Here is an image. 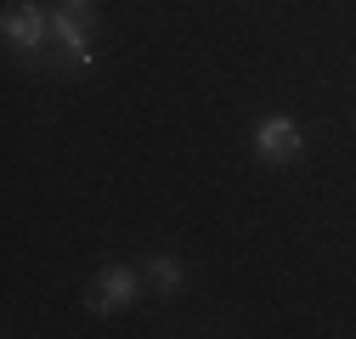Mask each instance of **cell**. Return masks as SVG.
Returning <instances> with one entry per match:
<instances>
[{"mask_svg": "<svg viewBox=\"0 0 356 339\" xmlns=\"http://www.w3.org/2000/svg\"><path fill=\"white\" fill-rule=\"evenodd\" d=\"M0 28H6V46H12V51H23V57H40V51L51 46V12H46V6H29V0L6 6Z\"/></svg>", "mask_w": 356, "mask_h": 339, "instance_id": "1", "label": "cell"}, {"mask_svg": "<svg viewBox=\"0 0 356 339\" xmlns=\"http://www.w3.org/2000/svg\"><path fill=\"white\" fill-rule=\"evenodd\" d=\"M142 294V272H130V266H102L91 277V288H85V311L91 317H113L119 306H130Z\"/></svg>", "mask_w": 356, "mask_h": 339, "instance_id": "2", "label": "cell"}, {"mask_svg": "<svg viewBox=\"0 0 356 339\" xmlns=\"http://www.w3.org/2000/svg\"><path fill=\"white\" fill-rule=\"evenodd\" d=\"M300 147H305V131H300L289 113H272V119L254 124V153L266 164H289V158H300Z\"/></svg>", "mask_w": 356, "mask_h": 339, "instance_id": "3", "label": "cell"}, {"mask_svg": "<svg viewBox=\"0 0 356 339\" xmlns=\"http://www.w3.org/2000/svg\"><path fill=\"white\" fill-rule=\"evenodd\" d=\"M51 40L63 46L68 63H79V68L97 63V51H91V17H79V12H68V6H57V12H51Z\"/></svg>", "mask_w": 356, "mask_h": 339, "instance_id": "4", "label": "cell"}, {"mask_svg": "<svg viewBox=\"0 0 356 339\" xmlns=\"http://www.w3.org/2000/svg\"><path fill=\"white\" fill-rule=\"evenodd\" d=\"M142 277H147V288H153V294H181V288H187L181 261H170V254H153V261L142 266Z\"/></svg>", "mask_w": 356, "mask_h": 339, "instance_id": "5", "label": "cell"}, {"mask_svg": "<svg viewBox=\"0 0 356 339\" xmlns=\"http://www.w3.org/2000/svg\"><path fill=\"white\" fill-rule=\"evenodd\" d=\"M63 6H68V12H79V17H91V23H97V0H63Z\"/></svg>", "mask_w": 356, "mask_h": 339, "instance_id": "6", "label": "cell"}]
</instances>
